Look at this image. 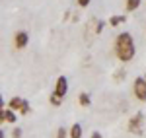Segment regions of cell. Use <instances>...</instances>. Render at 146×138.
<instances>
[{"instance_id":"5","label":"cell","mask_w":146,"mask_h":138,"mask_svg":"<svg viewBox=\"0 0 146 138\" xmlns=\"http://www.w3.org/2000/svg\"><path fill=\"white\" fill-rule=\"evenodd\" d=\"M53 93H55L56 97H60V99L66 97V93H68V78H66V76H58V78H56Z\"/></svg>"},{"instance_id":"17","label":"cell","mask_w":146,"mask_h":138,"mask_svg":"<svg viewBox=\"0 0 146 138\" xmlns=\"http://www.w3.org/2000/svg\"><path fill=\"white\" fill-rule=\"evenodd\" d=\"M103 27H105V22H98V27H96V33L100 35L103 31Z\"/></svg>"},{"instance_id":"15","label":"cell","mask_w":146,"mask_h":138,"mask_svg":"<svg viewBox=\"0 0 146 138\" xmlns=\"http://www.w3.org/2000/svg\"><path fill=\"white\" fill-rule=\"evenodd\" d=\"M22 136H23L22 127H14V130H12V138H22Z\"/></svg>"},{"instance_id":"16","label":"cell","mask_w":146,"mask_h":138,"mask_svg":"<svg viewBox=\"0 0 146 138\" xmlns=\"http://www.w3.org/2000/svg\"><path fill=\"white\" fill-rule=\"evenodd\" d=\"M2 123H6V107L0 109V125H2Z\"/></svg>"},{"instance_id":"20","label":"cell","mask_w":146,"mask_h":138,"mask_svg":"<svg viewBox=\"0 0 146 138\" xmlns=\"http://www.w3.org/2000/svg\"><path fill=\"white\" fill-rule=\"evenodd\" d=\"M4 107H6V103H4V97L0 95V109H4Z\"/></svg>"},{"instance_id":"21","label":"cell","mask_w":146,"mask_h":138,"mask_svg":"<svg viewBox=\"0 0 146 138\" xmlns=\"http://www.w3.org/2000/svg\"><path fill=\"white\" fill-rule=\"evenodd\" d=\"M0 138H6V132H4L2 128H0Z\"/></svg>"},{"instance_id":"9","label":"cell","mask_w":146,"mask_h":138,"mask_svg":"<svg viewBox=\"0 0 146 138\" xmlns=\"http://www.w3.org/2000/svg\"><path fill=\"white\" fill-rule=\"evenodd\" d=\"M78 103L82 105V107H90L92 105V97L88 92H80L78 93Z\"/></svg>"},{"instance_id":"8","label":"cell","mask_w":146,"mask_h":138,"mask_svg":"<svg viewBox=\"0 0 146 138\" xmlns=\"http://www.w3.org/2000/svg\"><path fill=\"white\" fill-rule=\"evenodd\" d=\"M144 0H125V10L127 12H135L140 8V4H142Z\"/></svg>"},{"instance_id":"13","label":"cell","mask_w":146,"mask_h":138,"mask_svg":"<svg viewBox=\"0 0 146 138\" xmlns=\"http://www.w3.org/2000/svg\"><path fill=\"white\" fill-rule=\"evenodd\" d=\"M49 101H51V105H53V107H60V105H62V99H60V97H56L55 93H51Z\"/></svg>"},{"instance_id":"3","label":"cell","mask_w":146,"mask_h":138,"mask_svg":"<svg viewBox=\"0 0 146 138\" xmlns=\"http://www.w3.org/2000/svg\"><path fill=\"white\" fill-rule=\"evenodd\" d=\"M142 123H144V113L138 111L129 119V130L133 134H142Z\"/></svg>"},{"instance_id":"7","label":"cell","mask_w":146,"mask_h":138,"mask_svg":"<svg viewBox=\"0 0 146 138\" xmlns=\"http://www.w3.org/2000/svg\"><path fill=\"white\" fill-rule=\"evenodd\" d=\"M22 105H23V97H18V95H14L10 101H8V109H12V111H20L22 109Z\"/></svg>"},{"instance_id":"12","label":"cell","mask_w":146,"mask_h":138,"mask_svg":"<svg viewBox=\"0 0 146 138\" xmlns=\"http://www.w3.org/2000/svg\"><path fill=\"white\" fill-rule=\"evenodd\" d=\"M18 113H20V115H29V113H31V105H29V101L23 99V105H22V109H20Z\"/></svg>"},{"instance_id":"1","label":"cell","mask_w":146,"mask_h":138,"mask_svg":"<svg viewBox=\"0 0 146 138\" xmlns=\"http://www.w3.org/2000/svg\"><path fill=\"white\" fill-rule=\"evenodd\" d=\"M115 55L121 62H131L136 55V45L135 39L129 31H121V33L115 37Z\"/></svg>"},{"instance_id":"19","label":"cell","mask_w":146,"mask_h":138,"mask_svg":"<svg viewBox=\"0 0 146 138\" xmlns=\"http://www.w3.org/2000/svg\"><path fill=\"white\" fill-rule=\"evenodd\" d=\"M90 138H103V136H101V132H98V130H94V132L90 134Z\"/></svg>"},{"instance_id":"10","label":"cell","mask_w":146,"mask_h":138,"mask_svg":"<svg viewBox=\"0 0 146 138\" xmlns=\"http://www.w3.org/2000/svg\"><path fill=\"white\" fill-rule=\"evenodd\" d=\"M16 121H18V113L6 107V123L8 125H16Z\"/></svg>"},{"instance_id":"22","label":"cell","mask_w":146,"mask_h":138,"mask_svg":"<svg viewBox=\"0 0 146 138\" xmlns=\"http://www.w3.org/2000/svg\"><path fill=\"white\" fill-rule=\"evenodd\" d=\"M144 80H146V76H144Z\"/></svg>"},{"instance_id":"2","label":"cell","mask_w":146,"mask_h":138,"mask_svg":"<svg viewBox=\"0 0 146 138\" xmlns=\"http://www.w3.org/2000/svg\"><path fill=\"white\" fill-rule=\"evenodd\" d=\"M133 93H135V97L138 101L146 103V80H144V76H138L133 82Z\"/></svg>"},{"instance_id":"14","label":"cell","mask_w":146,"mask_h":138,"mask_svg":"<svg viewBox=\"0 0 146 138\" xmlns=\"http://www.w3.org/2000/svg\"><path fill=\"white\" fill-rule=\"evenodd\" d=\"M55 138H68V130H66L64 127H58V128H56Z\"/></svg>"},{"instance_id":"6","label":"cell","mask_w":146,"mask_h":138,"mask_svg":"<svg viewBox=\"0 0 146 138\" xmlns=\"http://www.w3.org/2000/svg\"><path fill=\"white\" fill-rule=\"evenodd\" d=\"M82 136H84L82 125H80V123H74V125L70 127V130H68V138H82Z\"/></svg>"},{"instance_id":"18","label":"cell","mask_w":146,"mask_h":138,"mask_svg":"<svg viewBox=\"0 0 146 138\" xmlns=\"http://www.w3.org/2000/svg\"><path fill=\"white\" fill-rule=\"evenodd\" d=\"M76 2H78V6H80V8H86V6H90V2H92V0H76Z\"/></svg>"},{"instance_id":"11","label":"cell","mask_w":146,"mask_h":138,"mask_svg":"<svg viewBox=\"0 0 146 138\" xmlns=\"http://www.w3.org/2000/svg\"><path fill=\"white\" fill-rule=\"evenodd\" d=\"M123 22H127V16H111L109 18V25L111 27H117L119 23H123Z\"/></svg>"},{"instance_id":"4","label":"cell","mask_w":146,"mask_h":138,"mask_svg":"<svg viewBox=\"0 0 146 138\" xmlns=\"http://www.w3.org/2000/svg\"><path fill=\"white\" fill-rule=\"evenodd\" d=\"M27 45H29V33H27L25 29H18V31L14 33V47H16L18 51H23Z\"/></svg>"}]
</instances>
